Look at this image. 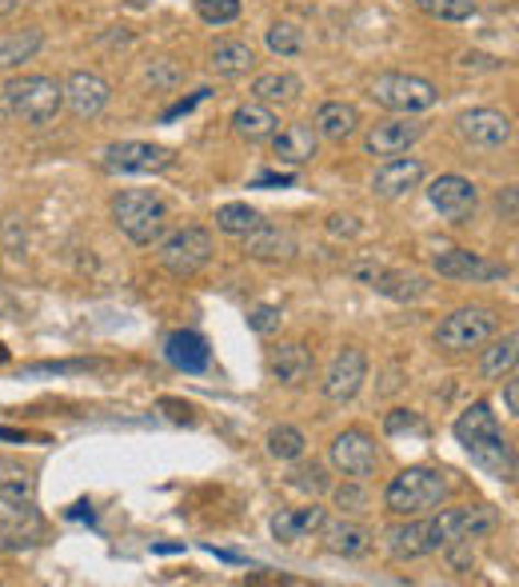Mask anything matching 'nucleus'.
<instances>
[{
  "mask_svg": "<svg viewBox=\"0 0 519 587\" xmlns=\"http://www.w3.org/2000/svg\"><path fill=\"white\" fill-rule=\"evenodd\" d=\"M455 440L464 443V452L472 455L475 467H484L487 476L499 484H516V448L499 428L492 404L475 399L472 408H464V416L455 420Z\"/></svg>",
  "mask_w": 519,
  "mask_h": 587,
  "instance_id": "obj_1",
  "label": "nucleus"
},
{
  "mask_svg": "<svg viewBox=\"0 0 519 587\" xmlns=\"http://www.w3.org/2000/svg\"><path fill=\"white\" fill-rule=\"evenodd\" d=\"M452 492V479L443 467H428V464H416V467H404L392 484L384 488V508L399 520H408V516H428L436 511L448 499Z\"/></svg>",
  "mask_w": 519,
  "mask_h": 587,
  "instance_id": "obj_2",
  "label": "nucleus"
},
{
  "mask_svg": "<svg viewBox=\"0 0 519 587\" xmlns=\"http://www.w3.org/2000/svg\"><path fill=\"white\" fill-rule=\"evenodd\" d=\"M112 221L133 245L148 248L168 233V204L148 189H124L112 196Z\"/></svg>",
  "mask_w": 519,
  "mask_h": 587,
  "instance_id": "obj_3",
  "label": "nucleus"
},
{
  "mask_svg": "<svg viewBox=\"0 0 519 587\" xmlns=\"http://www.w3.org/2000/svg\"><path fill=\"white\" fill-rule=\"evenodd\" d=\"M4 100H9V116L12 121L29 124V128H48L65 109V89L53 77H12L4 84Z\"/></svg>",
  "mask_w": 519,
  "mask_h": 587,
  "instance_id": "obj_4",
  "label": "nucleus"
},
{
  "mask_svg": "<svg viewBox=\"0 0 519 587\" xmlns=\"http://www.w3.org/2000/svg\"><path fill=\"white\" fill-rule=\"evenodd\" d=\"M420 523H424V548L431 555L455 540H484V535H492L499 528V511L492 504H467V508H448Z\"/></svg>",
  "mask_w": 519,
  "mask_h": 587,
  "instance_id": "obj_5",
  "label": "nucleus"
},
{
  "mask_svg": "<svg viewBox=\"0 0 519 587\" xmlns=\"http://www.w3.org/2000/svg\"><path fill=\"white\" fill-rule=\"evenodd\" d=\"M212 252H216L212 233L200 224H184V228L165 233L156 240V264L177 280H192L196 272H204L212 264Z\"/></svg>",
  "mask_w": 519,
  "mask_h": 587,
  "instance_id": "obj_6",
  "label": "nucleus"
},
{
  "mask_svg": "<svg viewBox=\"0 0 519 587\" xmlns=\"http://www.w3.org/2000/svg\"><path fill=\"white\" fill-rule=\"evenodd\" d=\"M499 328V316L484 304H467V308L448 312L436 328V343L448 348V352H472V348H484Z\"/></svg>",
  "mask_w": 519,
  "mask_h": 587,
  "instance_id": "obj_7",
  "label": "nucleus"
},
{
  "mask_svg": "<svg viewBox=\"0 0 519 587\" xmlns=\"http://www.w3.org/2000/svg\"><path fill=\"white\" fill-rule=\"evenodd\" d=\"M368 97L376 100L380 109L404 112V116H416V112H428L440 104L436 84L424 77H411V72H384V77L372 80V92H368Z\"/></svg>",
  "mask_w": 519,
  "mask_h": 587,
  "instance_id": "obj_8",
  "label": "nucleus"
},
{
  "mask_svg": "<svg viewBox=\"0 0 519 587\" xmlns=\"http://www.w3.org/2000/svg\"><path fill=\"white\" fill-rule=\"evenodd\" d=\"M348 272H352V280L376 289L380 296H387V300H399V304H416V300H424L431 292L428 276L408 272V268H392V264H384V260H356Z\"/></svg>",
  "mask_w": 519,
  "mask_h": 587,
  "instance_id": "obj_9",
  "label": "nucleus"
},
{
  "mask_svg": "<svg viewBox=\"0 0 519 587\" xmlns=\"http://www.w3.org/2000/svg\"><path fill=\"white\" fill-rule=\"evenodd\" d=\"M431 272L443 280H464V284H492V280H508L511 268L504 260H487L472 248H440V252H431Z\"/></svg>",
  "mask_w": 519,
  "mask_h": 587,
  "instance_id": "obj_10",
  "label": "nucleus"
},
{
  "mask_svg": "<svg viewBox=\"0 0 519 587\" xmlns=\"http://www.w3.org/2000/svg\"><path fill=\"white\" fill-rule=\"evenodd\" d=\"M328 460L340 476L368 479L380 464V448L364 428H348V432H340L336 440L328 443Z\"/></svg>",
  "mask_w": 519,
  "mask_h": 587,
  "instance_id": "obj_11",
  "label": "nucleus"
},
{
  "mask_svg": "<svg viewBox=\"0 0 519 587\" xmlns=\"http://www.w3.org/2000/svg\"><path fill=\"white\" fill-rule=\"evenodd\" d=\"M428 200L448 224H467L475 216V208H479V189L467 177L443 172V177H436L428 184Z\"/></svg>",
  "mask_w": 519,
  "mask_h": 587,
  "instance_id": "obj_12",
  "label": "nucleus"
},
{
  "mask_svg": "<svg viewBox=\"0 0 519 587\" xmlns=\"http://www.w3.org/2000/svg\"><path fill=\"white\" fill-rule=\"evenodd\" d=\"M177 165V153L153 140H116L104 148V168L112 172H165Z\"/></svg>",
  "mask_w": 519,
  "mask_h": 587,
  "instance_id": "obj_13",
  "label": "nucleus"
},
{
  "mask_svg": "<svg viewBox=\"0 0 519 587\" xmlns=\"http://www.w3.org/2000/svg\"><path fill=\"white\" fill-rule=\"evenodd\" d=\"M364 380H368V355L348 343V348H340V352L331 355L328 372H324V399L348 404V399H356V392L364 388Z\"/></svg>",
  "mask_w": 519,
  "mask_h": 587,
  "instance_id": "obj_14",
  "label": "nucleus"
},
{
  "mask_svg": "<svg viewBox=\"0 0 519 587\" xmlns=\"http://www.w3.org/2000/svg\"><path fill=\"white\" fill-rule=\"evenodd\" d=\"M424 128H428L424 121L396 112V116L376 121L372 128H368V133H364V153L368 156H404L424 136Z\"/></svg>",
  "mask_w": 519,
  "mask_h": 587,
  "instance_id": "obj_15",
  "label": "nucleus"
},
{
  "mask_svg": "<svg viewBox=\"0 0 519 587\" xmlns=\"http://www.w3.org/2000/svg\"><path fill=\"white\" fill-rule=\"evenodd\" d=\"M65 89V109L77 116V121H97L100 112L109 109L112 89L109 80L89 72V68H77V72H68V80L60 84Z\"/></svg>",
  "mask_w": 519,
  "mask_h": 587,
  "instance_id": "obj_16",
  "label": "nucleus"
},
{
  "mask_svg": "<svg viewBox=\"0 0 519 587\" xmlns=\"http://www.w3.org/2000/svg\"><path fill=\"white\" fill-rule=\"evenodd\" d=\"M455 128H460V140L472 145V148H504V145H511V136H516L511 116L508 112H499V109L464 112V116L455 121Z\"/></svg>",
  "mask_w": 519,
  "mask_h": 587,
  "instance_id": "obj_17",
  "label": "nucleus"
},
{
  "mask_svg": "<svg viewBox=\"0 0 519 587\" xmlns=\"http://www.w3.org/2000/svg\"><path fill=\"white\" fill-rule=\"evenodd\" d=\"M424 177H428L424 160H416V156H387L384 165L372 172V192L380 200H399L408 196L411 189H420Z\"/></svg>",
  "mask_w": 519,
  "mask_h": 587,
  "instance_id": "obj_18",
  "label": "nucleus"
},
{
  "mask_svg": "<svg viewBox=\"0 0 519 587\" xmlns=\"http://www.w3.org/2000/svg\"><path fill=\"white\" fill-rule=\"evenodd\" d=\"M272 376L284 384V388H304L312 376H316V355L304 348V343H280V348H272Z\"/></svg>",
  "mask_w": 519,
  "mask_h": 587,
  "instance_id": "obj_19",
  "label": "nucleus"
},
{
  "mask_svg": "<svg viewBox=\"0 0 519 587\" xmlns=\"http://www.w3.org/2000/svg\"><path fill=\"white\" fill-rule=\"evenodd\" d=\"M268 140H272V156H277L280 165H292V168L308 165L312 156H316V148H320V136H316L312 124H287V128H277Z\"/></svg>",
  "mask_w": 519,
  "mask_h": 587,
  "instance_id": "obj_20",
  "label": "nucleus"
},
{
  "mask_svg": "<svg viewBox=\"0 0 519 587\" xmlns=\"http://www.w3.org/2000/svg\"><path fill=\"white\" fill-rule=\"evenodd\" d=\"M165 360L172 368H180V372H204V368L212 364V348L208 340L200 332H189V328H180V332H168L165 340Z\"/></svg>",
  "mask_w": 519,
  "mask_h": 587,
  "instance_id": "obj_21",
  "label": "nucleus"
},
{
  "mask_svg": "<svg viewBox=\"0 0 519 587\" xmlns=\"http://www.w3.org/2000/svg\"><path fill=\"white\" fill-rule=\"evenodd\" d=\"M316 136L320 140H331V145H343V140H352L360 133V109L348 104V100H328L316 109Z\"/></svg>",
  "mask_w": 519,
  "mask_h": 587,
  "instance_id": "obj_22",
  "label": "nucleus"
},
{
  "mask_svg": "<svg viewBox=\"0 0 519 587\" xmlns=\"http://www.w3.org/2000/svg\"><path fill=\"white\" fill-rule=\"evenodd\" d=\"M0 504L12 511L36 504V476L24 460H0Z\"/></svg>",
  "mask_w": 519,
  "mask_h": 587,
  "instance_id": "obj_23",
  "label": "nucleus"
},
{
  "mask_svg": "<svg viewBox=\"0 0 519 587\" xmlns=\"http://www.w3.org/2000/svg\"><path fill=\"white\" fill-rule=\"evenodd\" d=\"M244 240V256H252V260H292L300 252L296 236L287 233V228H277V224H260L252 228Z\"/></svg>",
  "mask_w": 519,
  "mask_h": 587,
  "instance_id": "obj_24",
  "label": "nucleus"
},
{
  "mask_svg": "<svg viewBox=\"0 0 519 587\" xmlns=\"http://www.w3.org/2000/svg\"><path fill=\"white\" fill-rule=\"evenodd\" d=\"M320 535H324V548H328L331 555H343V560L368 555V548H372V532L360 528L356 520H343V516L340 520H328V516H324Z\"/></svg>",
  "mask_w": 519,
  "mask_h": 587,
  "instance_id": "obj_25",
  "label": "nucleus"
},
{
  "mask_svg": "<svg viewBox=\"0 0 519 587\" xmlns=\"http://www.w3.org/2000/svg\"><path fill=\"white\" fill-rule=\"evenodd\" d=\"M328 511L320 508V504H304V508H284L272 516V535H277L280 543H300L308 540V535L320 532V523Z\"/></svg>",
  "mask_w": 519,
  "mask_h": 587,
  "instance_id": "obj_26",
  "label": "nucleus"
},
{
  "mask_svg": "<svg viewBox=\"0 0 519 587\" xmlns=\"http://www.w3.org/2000/svg\"><path fill=\"white\" fill-rule=\"evenodd\" d=\"M208 68L216 72V77H248L256 68V48L248 45V41H236V36H228V41H216L208 53Z\"/></svg>",
  "mask_w": 519,
  "mask_h": 587,
  "instance_id": "obj_27",
  "label": "nucleus"
},
{
  "mask_svg": "<svg viewBox=\"0 0 519 587\" xmlns=\"http://www.w3.org/2000/svg\"><path fill=\"white\" fill-rule=\"evenodd\" d=\"M277 128H280L277 112L268 109L264 100H248V104H240V109L233 112V133L240 136V140H248V145L268 140Z\"/></svg>",
  "mask_w": 519,
  "mask_h": 587,
  "instance_id": "obj_28",
  "label": "nucleus"
},
{
  "mask_svg": "<svg viewBox=\"0 0 519 587\" xmlns=\"http://www.w3.org/2000/svg\"><path fill=\"white\" fill-rule=\"evenodd\" d=\"M384 548L396 564H411V560L428 555V548H424V523L416 516H408V520L384 528Z\"/></svg>",
  "mask_w": 519,
  "mask_h": 587,
  "instance_id": "obj_29",
  "label": "nucleus"
},
{
  "mask_svg": "<svg viewBox=\"0 0 519 587\" xmlns=\"http://www.w3.org/2000/svg\"><path fill=\"white\" fill-rule=\"evenodd\" d=\"M45 45V33L41 29H16V33H0V72L9 68H21L24 60H33Z\"/></svg>",
  "mask_w": 519,
  "mask_h": 587,
  "instance_id": "obj_30",
  "label": "nucleus"
},
{
  "mask_svg": "<svg viewBox=\"0 0 519 587\" xmlns=\"http://www.w3.org/2000/svg\"><path fill=\"white\" fill-rule=\"evenodd\" d=\"M300 92H304V84L296 72H260L252 80V97L264 104H292V100H300Z\"/></svg>",
  "mask_w": 519,
  "mask_h": 587,
  "instance_id": "obj_31",
  "label": "nucleus"
},
{
  "mask_svg": "<svg viewBox=\"0 0 519 587\" xmlns=\"http://www.w3.org/2000/svg\"><path fill=\"white\" fill-rule=\"evenodd\" d=\"M264 443H268V455L280 460V464H296L300 455L308 452V436L300 432L296 424H277V428H268Z\"/></svg>",
  "mask_w": 519,
  "mask_h": 587,
  "instance_id": "obj_32",
  "label": "nucleus"
},
{
  "mask_svg": "<svg viewBox=\"0 0 519 587\" xmlns=\"http://www.w3.org/2000/svg\"><path fill=\"white\" fill-rule=\"evenodd\" d=\"M264 224V216L252 208V204H244V200H233V204H221L216 208V228H221L224 236H248L252 228H260Z\"/></svg>",
  "mask_w": 519,
  "mask_h": 587,
  "instance_id": "obj_33",
  "label": "nucleus"
},
{
  "mask_svg": "<svg viewBox=\"0 0 519 587\" xmlns=\"http://www.w3.org/2000/svg\"><path fill=\"white\" fill-rule=\"evenodd\" d=\"M516 355H519V336L508 332L504 340H496L492 348H484L479 372H484L487 380H504L508 372H516Z\"/></svg>",
  "mask_w": 519,
  "mask_h": 587,
  "instance_id": "obj_34",
  "label": "nucleus"
},
{
  "mask_svg": "<svg viewBox=\"0 0 519 587\" xmlns=\"http://www.w3.org/2000/svg\"><path fill=\"white\" fill-rule=\"evenodd\" d=\"M264 45H268V53H277V56H300L308 48V36H304V29H300L296 21H277L264 33Z\"/></svg>",
  "mask_w": 519,
  "mask_h": 587,
  "instance_id": "obj_35",
  "label": "nucleus"
},
{
  "mask_svg": "<svg viewBox=\"0 0 519 587\" xmlns=\"http://www.w3.org/2000/svg\"><path fill=\"white\" fill-rule=\"evenodd\" d=\"M144 80H148L156 92H172L177 84H184V68H180L177 60H168V56H156V60L144 65Z\"/></svg>",
  "mask_w": 519,
  "mask_h": 587,
  "instance_id": "obj_36",
  "label": "nucleus"
},
{
  "mask_svg": "<svg viewBox=\"0 0 519 587\" xmlns=\"http://www.w3.org/2000/svg\"><path fill=\"white\" fill-rule=\"evenodd\" d=\"M428 16H436V21H452V24H460V21H472L475 12V0H416Z\"/></svg>",
  "mask_w": 519,
  "mask_h": 587,
  "instance_id": "obj_37",
  "label": "nucleus"
},
{
  "mask_svg": "<svg viewBox=\"0 0 519 587\" xmlns=\"http://www.w3.org/2000/svg\"><path fill=\"white\" fill-rule=\"evenodd\" d=\"M331 499H336V508H340L343 516H364V511H368V504H372L360 479H343L340 488L331 492Z\"/></svg>",
  "mask_w": 519,
  "mask_h": 587,
  "instance_id": "obj_38",
  "label": "nucleus"
},
{
  "mask_svg": "<svg viewBox=\"0 0 519 587\" xmlns=\"http://www.w3.org/2000/svg\"><path fill=\"white\" fill-rule=\"evenodd\" d=\"M196 16L208 24H233L240 16V0H196Z\"/></svg>",
  "mask_w": 519,
  "mask_h": 587,
  "instance_id": "obj_39",
  "label": "nucleus"
},
{
  "mask_svg": "<svg viewBox=\"0 0 519 587\" xmlns=\"http://www.w3.org/2000/svg\"><path fill=\"white\" fill-rule=\"evenodd\" d=\"M280 324H284V312H280L277 304H256V308L248 312V328H252L256 336H277Z\"/></svg>",
  "mask_w": 519,
  "mask_h": 587,
  "instance_id": "obj_40",
  "label": "nucleus"
},
{
  "mask_svg": "<svg viewBox=\"0 0 519 587\" xmlns=\"http://www.w3.org/2000/svg\"><path fill=\"white\" fill-rule=\"evenodd\" d=\"M287 484L316 496V492H328V472H324L320 464H304V467H296V472L287 476Z\"/></svg>",
  "mask_w": 519,
  "mask_h": 587,
  "instance_id": "obj_41",
  "label": "nucleus"
},
{
  "mask_svg": "<svg viewBox=\"0 0 519 587\" xmlns=\"http://www.w3.org/2000/svg\"><path fill=\"white\" fill-rule=\"evenodd\" d=\"M384 432H387V436L424 432V420H420V411H411V408H396V411H387V416H384Z\"/></svg>",
  "mask_w": 519,
  "mask_h": 587,
  "instance_id": "obj_42",
  "label": "nucleus"
},
{
  "mask_svg": "<svg viewBox=\"0 0 519 587\" xmlns=\"http://www.w3.org/2000/svg\"><path fill=\"white\" fill-rule=\"evenodd\" d=\"M160 411H165L168 420H177V424H192V420H196V408H192L189 399L165 396V399H160Z\"/></svg>",
  "mask_w": 519,
  "mask_h": 587,
  "instance_id": "obj_43",
  "label": "nucleus"
},
{
  "mask_svg": "<svg viewBox=\"0 0 519 587\" xmlns=\"http://www.w3.org/2000/svg\"><path fill=\"white\" fill-rule=\"evenodd\" d=\"M21 228H24V221H16V216L4 221V248H9L12 256H24V248H29V236H24Z\"/></svg>",
  "mask_w": 519,
  "mask_h": 587,
  "instance_id": "obj_44",
  "label": "nucleus"
},
{
  "mask_svg": "<svg viewBox=\"0 0 519 587\" xmlns=\"http://www.w3.org/2000/svg\"><path fill=\"white\" fill-rule=\"evenodd\" d=\"M328 233L352 240V236H360V224H356L352 216H328Z\"/></svg>",
  "mask_w": 519,
  "mask_h": 587,
  "instance_id": "obj_45",
  "label": "nucleus"
},
{
  "mask_svg": "<svg viewBox=\"0 0 519 587\" xmlns=\"http://www.w3.org/2000/svg\"><path fill=\"white\" fill-rule=\"evenodd\" d=\"M504 408H508V416H519V384H516V372H508V376H504Z\"/></svg>",
  "mask_w": 519,
  "mask_h": 587,
  "instance_id": "obj_46",
  "label": "nucleus"
},
{
  "mask_svg": "<svg viewBox=\"0 0 519 587\" xmlns=\"http://www.w3.org/2000/svg\"><path fill=\"white\" fill-rule=\"evenodd\" d=\"M208 97V89H200V92H192L189 100H177V104H172V109L165 112V121H177V116H184V112H192L200 104V100Z\"/></svg>",
  "mask_w": 519,
  "mask_h": 587,
  "instance_id": "obj_47",
  "label": "nucleus"
},
{
  "mask_svg": "<svg viewBox=\"0 0 519 587\" xmlns=\"http://www.w3.org/2000/svg\"><path fill=\"white\" fill-rule=\"evenodd\" d=\"M499 216L508 224H516V184H508V189L499 192Z\"/></svg>",
  "mask_w": 519,
  "mask_h": 587,
  "instance_id": "obj_48",
  "label": "nucleus"
},
{
  "mask_svg": "<svg viewBox=\"0 0 519 587\" xmlns=\"http://www.w3.org/2000/svg\"><path fill=\"white\" fill-rule=\"evenodd\" d=\"M404 388V372L399 368H387L384 372V384H380V396H392V392Z\"/></svg>",
  "mask_w": 519,
  "mask_h": 587,
  "instance_id": "obj_49",
  "label": "nucleus"
},
{
  "mask_svg": "<svg viewBox=\"0 0 519 587\" xmlns=\"http://www.w3.org/2000/svg\"><path fill=\"white\" fill-rule=\"evenodd\" d=\"M272 184H280V189H287L292 184V177H277V172H268V177L256 180V189H272Z\"/></svg>",
  "mask_w": 519,
  "mask_h": 587,
  "instance_id": "obj_50",
  "label": "nucleus"
},
{
  "mask_svg": "<svg viewBox=\"0 0 519 587\" xmlns=\"http://www.w3.org/2000/svg\"><path fill=\"white\" fill-rule=\"evenodd\" d=\"M68 520H92V508L89 504H77V508H68Z\"/></svg>",
  "mask_w": 519,
  "mask_h": 587,
  "instance_id": "obj_51",
  "label": "nucleus"
},
{
  "mask_svg": "<svg viewBox=\"0 0 519 587\" xmlns=\"http://www.w3.org/2000/svg\"><path fill=\"white\" fill-rule=\"evenodd\" d=\"M0 440H9V443H24V432H16V428H0Z\"/></svg>",
  "mask_w": 519,
  "mask_h": 587,
  "instance_id": "obj_52",
  "label": "nucleus"
},
{
  "mask_svg": "<svg viewBox=\"0 0 519 587\" xmlns=\"http://www.w3.org/2000/svg\"><path fill=\"white\" fill-rule=\"evenodd\" d=\"M16 9H21V0H0V16H12Z\"/></svg>",
  "mask_w": 519,
  "mask_h": 587,
  "instance_id": "obj_53",
  "label": "nucleus"
},
{
  "mask_svg": "<svg viewBox=\"0 0 519 587\" xmlns=\"http://www.w3.org/2000/svg\"><path fill=\"white\" fill-rule=\"evenodd\" d=\"M12 116H9V100H4V89H0V124H9Z\"/></svg>",
  "mask_w": 519,
  "mask_h": 587,
  "instance_id": "obj_54",
  "label": "nucleus"
},
{
  "mask_svg": "<svg viewBox=\"0 0 519 587\" xmlns=\"http://www.w3.org/2000/svg\"><path fill=\"white\" fill-rule=\"evenodd\" d=\"M4 360H9V348H4V343H0V364H4Z\"/></svg>",
  "mask_w": 519,
  "mask_h": 587,
  "instance_id": "obj_55",
  "label": "nucleus"
}]
</instances>
